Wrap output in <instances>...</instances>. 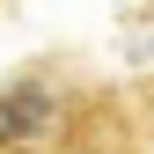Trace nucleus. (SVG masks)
Returning a JSON list of instances; mask_svg holds the SVG:
<instances>
[{"label": "nucleus", "instance_id": "nucleus-1", "mask_svg": "<svg viewBox=\"0 0 154 154\" xmlns=\"http://www.w3.org/2000/svg\"><path fill=\"white\" fill-rule=\"evenodd\" d=\"M29 154H154V132L132 88H73L59 125Z\"/></svg>", "mask_w": 154, "mask_h": 154}, {"label": "nucleus", "instance_id": "nucleus-3", "mask_svg": "<svg viewBox=\"0 0 154 154\" xmlns=\"http://www.w3.org/2000/svg\"><path fill=\"white\" fill-rule=\"evenodd\" d=\"M132 95H140V110H147V132H154V81H147V88H132Z\"/></svg>", "mask_w": 154, "mask_h": 154}, {"label": "nucleus", "instance_id": "nucleus-2", "mask_svg": "<svg viewBox=\"0 0 154 154\" xmlns=\"http://www.w3.org/2000/svg\"><path fill=\"white\" fill-rule=\"evenodd\" d=\"M66 95H73V88H59L44 66H37V73H15L8 95H0V154H29L51 125H59Z\"/></svg>", "mask_w": 154, "mask_h": 154}]
</instances>
